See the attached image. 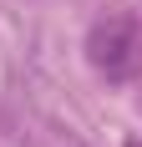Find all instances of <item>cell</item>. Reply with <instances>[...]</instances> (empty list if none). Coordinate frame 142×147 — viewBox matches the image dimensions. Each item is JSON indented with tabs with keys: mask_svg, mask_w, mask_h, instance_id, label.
Wrapping results in <instances>:
<instances>
[{
	"mask_svg": "<svg viewBox=\"0 0 142 147\" xmlns=\"http://www.w3.org/2000/svg\"><path fill=\"white\" fill-rule=\"evenodd\" d=\"M127 147H142V137H132V142H127Z\"/></svg>",
	"mask_w": 142,
	"mask_h": 147,
	"instance_id": "7a4b0ae2",
	"label": "cell"
},
{
	"mask_svg": "<svg viewBox=\"0 0 142 147\" xmlns=\"http://www.w3.org/2000/svg\"><path fill=\"white\" fill-rule=\"evenodd\" d=\"M86 61L107 81H132L142 76V20L132 10H107L86 30Z\"/></svg>",
	"mask_w": 142,
	"mask_h": 147,
	"instance_id": "6da1fadb",
	"label": "cell"
}]
</instances>
